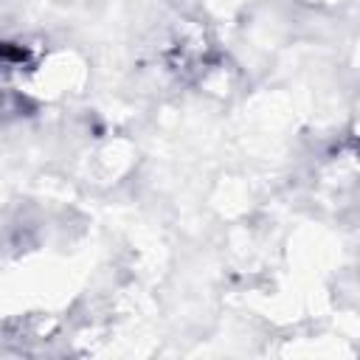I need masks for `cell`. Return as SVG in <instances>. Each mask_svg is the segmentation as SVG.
I'll return each instance as SVG.
<instances>
[{
    "instance_id": "obj_1",
    "label": "cell",
    "mask_w": 360,
    "mask_h": 360,
    "mask_svg": "<svg viewBox=\"0 0 360 360\" xmlns=\"http://www.w3.org/2000/svg\"><path fill=\"white\" fill-rule=\"evenodd\" d=\"M0 56L3 59H25V51L22 48H8V42H0Z\"/></svg>"
}]
</instances>
